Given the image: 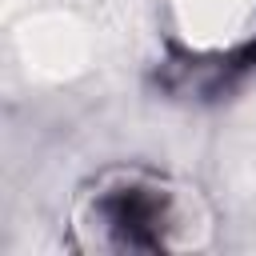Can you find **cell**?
Listing matches in <instances>:
<instances>
[{"instance_id":"6da1fadb","label":"cell","mask_w":256,"mask_h":256,"mask_svg":"<svg viewBox=\"0 0 256 256\" xmlns=\"http://www.w3.org/2000/svg\"><path fill=\"white\" fill-rule=\"evenodd\" d=\"M80 224L92 232L96 244H108V236L120 232L112 240L116 248H184L196 244V228H204V212L180 188L128 176L88 192L80 208Z\"/></svg>"},{"instance_id":"3957f363","label":"cell","mask_w":256,"mask_h":256,"mask_svg":"<svg viewBox=\"0 0 256 256\" xmlns=\"http://www.w3.org/2000/svg\"><path fill=\"white\" fill-rule=\"evenodd\" d=\"M176 28L192 48H228L252 36L256 0H172Z\"/></svg>"},{"instance_id":"7a4b0ae2","label":"cell","mask_w":256,"mask_h":256,"mask_svg":"<svg viewBox=\"0 0 256 256\" xmlns=\"http://www.w3.org/2000/svg\"><path fill=\"white\" fill-rule=\"evenodd\" d=\"M12 48L28 76L72 80L92 64L96 36H92V24H84L80 16L60 12V8H40V12H28L12 28Z\"/></svg>"}]
</instances>
